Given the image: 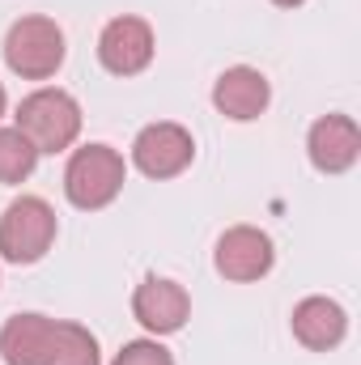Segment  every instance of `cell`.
Segmentation results:
<instances>
[{"label": "cell", "mask_w": 361, "mask_h": 365, "mask_svg": "<svg viewBox=\"0 0 361 365\" xmlns=\"http://www.w3.org/2000/svg\"><path fill=\"white\" fill-rule=\"evenodd\" d=\"M13 128L43 153H64L77 145L81 136V102L68 90H56V86H43V90L26 93L17 102V115H13Z\"/></svg>", "instance_id": "cell-1"}, {"label": "cell", "mask_w": 361, "mask_h": 365, "mask_svg": "<svg viewBox=\"0 0 361 365\" xmlns=\"http://www.w3.org/2000/svg\"><path fill=\"white\" fill-rule=\"evenodd\" d=\"M123 182H128V162L111 145H81V149H73V158L64 166V195L81 212H98V208L115 204Z\"/></svg>", "instance_id": "cell-2"}, {"label": "cell", "mask_w": 361, "mask_h": 365, "mask_svg": "<svg viewBox=\"0 0 361 365\" xmlns=\"http://www.w3.org/2000/svg\"><path fill=\"white\" fill-rule=\"evenodd\" d=\"M68 47H64V30L43 17V13H30V17H17L4 34V64L13 77L21 81H47L60 73Z\"/></svg>", "instance_id": "cell-3"}, {"label": "cell", "mask_w": 361, "mask_h": 365, "mask_svg": "<svg viewBox=\"0 0 361 365\" xmlns=\"http://www.w3.org/2000/svg\"><path fill=\"white\" fill-rule=\"evenodd\" d=\"M56 234H60L56 208L43 195H17L0 212V259L17 268L39 264L56 247Z\"/></svg>", "instance_id": "cell-4"}, {"label": "cell", "mask_w": 361, "mask_h": 365, "mask_svg": "<svg viewBox=\"0 0 361 365\" xmlns=\"http://www.w3.org/2000/svg\"><path fill=\"white\" fill-rule=\"evenodd\" d=\"M153 51H158V38H153V26L136 13H123V17H111L98 34V64L111 73V77H136L153 64Z\"/></svg>", "instance_id": "cell-5"}, {"label": "cell", "mask_w": 361, "mask_h": 365, "mask_svg": "<svg viewBox=\"0 0 361 365\" xmlns=\"http://www.w3.org/2000/svg\"><path fill=\"white\" fill-rule=\"evenodd\" d=\"M191 162H195V136H191L183 123H171V119L149 123V128H141L136 140H132V166H136L145 179H158V182L175 179V175H183Z\"/></svg>", "instance_id": "cell-6"}, {"label": "cell", "mask_w": 361, "mask_h": 365, "mask_svg": "<svg viewBox=\"0 0 361 365\" xmlns=\"http://www.w3.org/2000/svg\"><path fill=\"white\" fill-rule=\"evenodd\" d=\"M276 264V247L260 225H230L217 247H213V268L217 276L234 280V284H255L264 280Z\"/></svg>", "instance_id": "cell-7"}, {"label": "cell", "mask_w": 361, "mask_h": 365, "mask_svg": "<svg viewBox=\"0 0 361 365\" xmlns=\"http://www.w3.org/2000/svg\"><path fill=\"white\" fill-rule=\"evenodd\" d=\"M306 158L319 175H349L361 158V128L353 115H319L306 132Z\"/></svg>", "instance_id": "cell-8"}, {"label": "cell", "mask_w": 361, "mask_h": 365, "mask_svg": "<svg viewBox=\"0 0 361 365\" xmlns=\"http://www.w3.org/2000/svg\"><path fill=\"white\" fill-rule=\"evenodd\" d=\"M132 319L149 336H175L191 319V297L171 276H145L136 284V293H132Z\"/></svg>", "instance_id": "cell-9"}, {"label": "cell", "mask_w": 361, "mask_h": 365, "mask_svg": "<svg viewBox=\"0 0 361 365\" xmlns=\"http://www.w3.org/2000/svg\"><path fill=\"white\" fill-rule=\"evenodd\" d=\"M289 331L302 349L310 353H332L345 336H349V314L336 297H323V293H310L293 306L289 314Z\"/></svg>", "instance_id": "cell-10"}, {"label": "cell", "mask_w": 361, "mask_h": 365, "mask_svg": "<svg viewBox=\"0 0 361 365\" xmlns=\"http://www.w3.org/2000/svg\"><path fill=\"white\" fill-rule=\"evenodd\" d=\"M268 102H272L268 77H264L260 68H251V64H234V68H225V73L213 81V106H217L225 119H234V123L260 119V115L268 110Z\"/></svg>", "instance_id": "cell-11"}, {"label": "cell", "mask_w": 361, "mask_h": 365, "mask_svg": "<svg viewBox=\"0 0 361 365\" xmlns=\"http://www.w3.org/2000/svg\"><path fill=\"white\" fill-rule=\"evenodd\" d=\"M51 340H56V319H47L39 310L13 314L0 327V361L4 365H47Z\"/></svg>", "instance_id": "cell-12"}, {"label": "cell", "mask_w": 361, "mask_h": 365, "mask_svg": "<svg viewBox=\"0 0 361 365\" xmlns=\"http://www.w3.org/2000/svg\"><path fill=\"white\" fill-rule=\"evenodd\" d=\"M47 365H102L98 336L73 319H56V340H51Z\"/></svg>", "instance_id": "cell-13"}, {"label": "cell", "mask_w": 361, "mask_h": 365, "mask_svg": "<svg viewBox=\"0 0 361 365\" xmlns=\"http://www.w3.org/2000/svg\"><path fill=\"white\" fill-rule=\"evenodd\" d=\"M39 166V149L17 132V128H0V182H26Z\"/></svg>", "instance_id": "cell-14"}, {"label": "cell", "mask_w": 361, "mask_h": 365, "mask_svg": "<svg viewBox=\"0 0 361 365\" xmlns=\"http://www.w3.org/2000/svg\"><path fill=\"white\" fill-rule=\"evenodd\" d=\"M111 365H175V357L158 336H149V340H128Z\"/></svg>", "instance_id": "cell-15"}, {"label": "cell", "mask_w": 361, "mask_h": 365, "mask_svg": "<svg viewBox=\"0 0 361 365\" xmlns=\"http://www.w3.org/2000/svg\"><path fill=\"white\" fill-rule=\"evenodd\" d=\"M272 4H280V9H298L302 0H272Z\"/></svg>", "instance_id": "cell-16"}, {"label": "cell", "mask_w": 361, "mask_h": 365, "mask_svg": "<svg viewBox=\"0 0 361 365\" xmlns=\"http://www.w3.org/2000/svg\"><path fill=\"white\" fill-rule=\"evenodd\" d=\"M9 110V93H4V86H0V115Z\"/></svg>", "instance_id": "cell-17"}]
</instances>
